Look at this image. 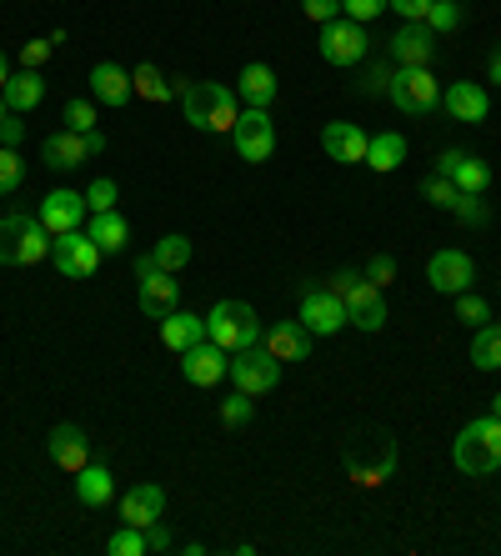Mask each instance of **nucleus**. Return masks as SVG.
Here are the masks:
<instances>
[{"label": "nucleus", "instance_id": "obj_25", "mask_svg": "<svg viewBox=\"0 0 501 556\" xmlns=\"http://www.w3.org/2000/svg\"><path fill=\"white\" fill-rule=\"evenodd\" d=\"M211 331H206V316H196V311H181L176 306L171 316H160V341L171 351H185V346H196V341H206Z\"/></svg>", "mask_w": 501, "mask_h": 556}, {"label": "nucleus", "instance_id": "obj_55", "mask_svg": "<svg viewBox=\"0 0 501 556\" xmlns=\"http://www.w3.org/2000/svg\"><path fill=\"white\" fill-rule=\"evenodd\" d=\"M5 80H11V61H5V51H0V91H5Z\"/></svg>", "mask_w": 501, "mask_h": 556}, {"label": "nucleus", "instance_id": "obj_31", "mask_svg": "<svg viewBox=\"0 0 501 556\" xmlns=\"http://www.w3.org/2000/svg\"><path fill=\"white\" fill-rule=\"evenodd\" d=\"M472 366H476V371H501V326L497 321L476 326V337H472Z\"/></svg>", "mask_w": 501, "mask_h": 556}, {"label": "nucleus", "instance_id": "obj_56", "mask_svg": "<svg viewBox=\"0 0 501 556\" xmlns=\"http://www.w3.org/2000/svg\"><path fill=\"white\" fill-rule=\"evenodd\" d=\"M5 116H11V105H5V96H0V121H5Z\"/></svg>", "mask_w": 501, "mask_h": 556}, {"label": "nucleus", "instance_id": "obj_28", "mask_svg": "<svg viewBox=\"0 0 501 556\" xmlns=\"http://www.w3.org/2000/svg\"><path fill=\"white\" fill-rule=\"evenodd\" d=\"M5 105H11L15 116H26V111H36L40 105V96H46V80H40V71H26V65H21V71H11V80H5Z\"/></svg>", "mask_w": 501, "mask_h": 556}, {"label": "nucleus", "instance_id": "obj_51", "mask_svg": "<svg viewBox=\"0 0 501 556\" xmlns=\"http://www.w3.org/2000/svg\"><path fill=\"white\" fill-rule=\"evenodd\" d=\"M11 116H15V111H11ZM11 116L0 121V141H5V146H21V136H26V126H21V121H11Z\"/></svg>", "mask_w": 501, "mask_h": 556}, {"label": "nucleus", "instance_id": "obj_53", "mask_svg": "<svg viewBox=\"0 0 501 556\" xmlns=\"http://www.w3.org/2000/svg\"><path fill=\"white\" fill-rule=\"evenodd\" d=\"M462 155L466 151H441V155H436V176H447V181H451V170H457V161H462Z\"/></svg>", "mask_w": 501, "mask_h": 556}, {"label": "nucleus", "instance_id": "obj_29", "mask_svg": "<svg viewBox=\"0 0 501 556\" xmlns=\"http://www.w3.org/2000/svg\"><path fill=\"white\" fill-rule=\"evenodd\" d=\"M91 241L106 251V256H116V251H126V241H131V226H126L120 211H101V216H91Z\"/></svg>", "mask_w": 501, "mask_h": 556}, {"label": "nucleus", "instance_id": "obj_27", "mask_svg": "<svg viewBox=\"0 0 501 556\" xmlns=\"http://www.w3.org/2000/svg\"><path fill=\"white\" fill-rule=\"evenodd\" d=\"M236 80H241V86H236L241 101H246V105H261V111L277 101V91H281V86H277V71H271V65H261V61H251Z\"/></svg>", "mask_w": 501, "mask_h": 556}, {"label": "nucleus", "instance_id": "obj_3", "mask_svg": "<svg viewBox=\"0 0 501 556\" xmlns=\"http://www.w3.org/2000/svg\"><path fill=\"white\" fill-rule=\"evenodd\" d=\"M181 111L196 130H226V136H231V126H236V116H241L236 91H226L216 80H191V86H181Z\"/></svg>", "mask_w": 501, "mask_h": 556}, {"label": "nucleus", "instance_id": "obj_8", "mask_svg": "<svg viewBox=\"0 0 501 556\" xmlns=\"http://www.w3.org/2000/svg\"><path fill=\"white\" fill-rule=\"evenodd\" d=\"M231 146H236V155L251 161V166L271 161V151H277V126H271V116H266L261 105H246V111L236 116V126H231Z\"/></svg>", "mask_w": 501, "mask_h": 556}, {"label": "nucleus", "instance_id": "obj_50", "mask_svg": "<svg viewBox=\"0 0 501 556\" xmlns=\"http://www.w3.org/2000/svg\"><path fill=\"white\" fill-rule=\"evenodd\" d=\"M160 552H171V531L160 527V521H151L145 527V556H160Z\"/></svg>", "mask_w": 501, "mask_h": 556}, {"label": "nucleus", "instance_id": "obj_10", "mask_svg": "<svg viewBox=\"0 0 501 556\" xmlns=\"http://www.w3.org/2000/svg\"><path fill=\"white\" fill-rule=\"evenodd\" d=\"M101 256H106V251L91 241V231H66V236H55V241H51V266L61 276H70V281H86V276H95Z\"/></svg>", "mask_w": 501, "mask_h": 556}, {"label": "nucleus", "instance_id": "obj_14", "mask_svg": "<svg viewBox=\"0 0 501 556\" xmlns=\"http://www.w3.org/2000/svg\"><path fill=\"white\" fill-rule=\"evenodd\" d=\"M426 281H432V291H441V296H462V291H472L476 281V261L466 256V251H436L432 261H426Z\"/></svg>", "mask_w": 501, "mask_h": 556}, {"label": "nucleus", "instance_id": "obj_42", "mask_svg": "<svg viewBox=\"0 0 501 556\" xmlns=\"http://www.w3.org/2000/svg\"><path fill=\"white\" fill-rule=\"evenodd\" d=\"M106 552L111 556H145V531L141 527H120L106 542Z\"/></svg>", "mask_w": 501, "mask_h": 556}, {"label": "nucleus", "instance_id": "obj_9", "mask_svg": "<svg viewBox=\"0 0 501 556\" xmlns=\"http://www.w3.org/2000/svg\"><path fill=\"white\" fill-rule=\"evenodd\" d=\"M101 151H106V136H101V130H86V136H80V130H51V136L40 141L46 166H55V170H76Z\"/></svg>", "mask_w": 501, "mask_h": 556}, {"label": "nucleus", "instance_id": "obj_38", "mask_svg": "<svg viewBox=\"0 0 501 556\" xmlns=\"http://www.w3.org/2000/svg\"><path fill=\"white\" fill-rule=\"evenodd\" d=\"M21 181H26V161L15 155V146H0V195H11Z\"/></svg>", "mask_w": 501, "mask_h": 556}, {"label": "nucleus", "instance_id": "obj_54", "mask_svg": "<svg viewBox=\"0 0 501 556\" xmlns=\"http://www.w3.org/2000/svg\"><path fill=\"white\" fill-rule=\"evenodd\" d=\"M487 65H491V86H501V51H491Z\"/></svg>", "mask_w": 501, "mask_h": 556}, {"label": "nucleus", "instance_id": "obj_21", "mask_svg": "<svg viewBox=\"0 0 501 556\" xmlns=\"http://www.w3.org/2000/svg\"><path fill=\"white\" fill-rule=\"evenodd\" d=\"M451 121H466V126H481L491 116V96L476 86V80H451V91L441 96Z\"/></svg>", "mask_w": 501, "mask_h": 556}, {"label": "nucleus", "instance_id": "obj_13", "mask_svg": "<svg viewBox=\"0 0 501 556\" xmlns=\"http://www.w3.org/2000/svg\"><path fill=\"white\" fill-rule=\"evenodd\" d=\"M226 371H231V351H221L211 337L196 341V346H185L181 351V376L191 381V387H221Z\"/></svg>", "mask_w": 501, "mask_h": 556}, {"label": "nucleus", "instance_id": "obj_12", "mask_svg": "<svg viewBox=\"0 0 501 556\" xmlns=\"http://www.w3.org/2000/svg\"><path fill=\"white\" fill-rule=\"evenodd\" d=\"M226 376H231L236 391H246V396H266V391H277V381H281V362L266 346H251V351L231 356V371Z\"/></svg>", "mask_w": 501, "mask_h": 556}, {"label": "nucleus", "instance_id": "obj_5", "mask_svg": "<svg viewBox=\"0 0 501 556\" xmlns=\"http://www.w3.org/2000/svg\"><path fill=\"white\" fill-rule=\"evenodd\" d=\"M206 331H211V341L221 351H251V346H261V337H266V326H261V316L246 306V301H216L211 306V316H206Z\"/></svg>", "mask_w": 501, "mask_h": 556}, {"label": "nucleus", "instance_id": "obj_48", "mask_svg": "<svg viewBox=\"0 0 501 556\" xmlns=\"http://www.w3.org/2000/svg\"><path fill=\"white\" fill-rule=\"evenodd\" d=\"M342 11L351 15V21H361V26H371V21L386 11V0H342Z\"/></svg>", "mask_w": 501, "mask_h": 556}, {"label": "nucleus", "instance_id": "obj_52", "mask_svg": "<svg viewBox=\"0 0 501 556\" xmlns=\"http://www.w3.org/2000/svg\"><path fill=\"white\" fill-rule=\"evenodd\" d=\"M361 281V271H336V276H331V291H336V296H346V291H351V286H357Z\"/></svg>", "mask_w": 501, "mask_h": 556}, {"label": "nucleus", "instance_id": "obj_22", "mask_svg": "<svg viewBox=\"0 0 501 556\" xmlns=\"http://www.w3.org/2000/svg\"><path fill=\"white\" fill-rule=\"evenodd\" d=\"M436 55V36L426 21H407V26L391 36V61L396 65H432Z\"/></svg>", "mask_w": 501, "mask_h": 556}, {"label": "nucleus", "instance_id": "obj_24", "mask_svg": "<svg viewBox=\"0 0 501 556\" xmlns=\"http://www.w3.org/2000/svg\"><path fill=\"white\" fill-rule=\"evenodd\" d=\"M91 96L101 105H111V111H120V105L131 101V71H120V65H111V61H101L91 71Z\"/></svg>", "mask_w": 501, "mask_h": 556}, {"label": "nucleus", "instance_id": "obj_36", "mask_svg": "<svg viewBox=\"0 0 501 556\" xmlns=\"http://www.w3.org/2000/svg\"><path fill=\"white\" fill-rule=\"evenodd\" d=\"M457 195H462V191H457V181H447V176H436V170L422 181V201H432L436 211H451V206H457Z\"/></svg>", "mask_w": 501, "mask_h": 556}, {"label": "nucleus", "instance_id": "obj_45", "mask_svg": "<svg viewBox=\"0 0 501 556\" xmlns=\"http://www.w3.org/2000/svg\"><path fill=\"white\" fill-rule=\"evenodd\" d=\"M361 276H367L371 286H391V281H396V256H386V251H376V256H371V266H367V271H361Z\"/></svg>", "mask_w": 501, "mask_h": 556}, {"label": "nucleus", "instance_id": "obj_26", "mask_svg": "<svg viewBox=\"0 0 501 556\" xmlns=\"http://www.w3.org/2000/svg\"><path fill=\"white\" fill-rule=\"evenodd\" d=\"M111 496H116V477H111V466L106 462H86L76 471V502L80 506H106Z\"/></svg>", "mask_w": 501, "mask_h": 556}, {"label": "nucleus", "instance_id": "obj_49", "mask_svg": "<svg viewBox=\"0 0 501 556\" xmlns=\"http://www.w3.org/2000/svg\"><path fill=\"white\" fill-rule=\"evenodd\" d=\"M386 11H396L401 21H426V11H432V0H386Z\"/></svg>", "mask_w": 501, "mask_h": 556}, {"label": "nucleus", "instance_id": "obj_2", "mask_svg": "<svg viewBox=\"0 0 501 556\" xmlns=\"http://www.w3.org/2000/svg\"><path fill=\"white\" fill-rule=\"evenodd\" d=\"M451 466L462 477H491L501 471V416H481L451 441Z\"/></svg>", "mask_w": 501, "mask_h": 556}, {"label": "nucleus", "instance_id": "obj_46", "mask_svg": "<svg viewBox=\"0 0 501 556\" xmlns=\"http://www.w3.org/2000/svg\"><path fill=\"white\" fill-rule=\"evenodd\" d=\"M51 51H55L51 36H46V40H26V46H21V65H26V71H40V65L51 61Z\"/></svg>", "mask_w": 501, "mask_h": 556}, {"label": "nucleus", "instance_id": "obj_23", "mask_svg": "<svg viewBox=\"0 0 501 556\" xmlns=\"http://www.w3.org/2000/svg\"><path fill=\"white\" fill-rule=\"evenodd\" d=\"M261 346L271 351L277 362H306V356H311V331H306L301 321H277V326H266Z\"/></svg>", "mask_w": 501, "mask_h": 556}, {"label": "nucleus", "instance_id": "obj_40", "mask_svg": "<svg viewBox=\"0 0 501 556\" xmlns=\"http://www.w3.org/2000/svg\"><path fill=\"white\" fill-rule=\"evenodd\" d=\"M116 201H120V186L111 181V176L91 181V191H86V206H91V216H101V211H116Z\"/></svg>", "mask_w": 501, "mask_h": 556}, {"label": "nucleus", "instance_id": "obj_11", "mask_svg": "<svg viewBox=\"0 0 501 556\" xmlns=\"http://www.w3.org/2000/svg\"><path fill=\"white\" fill-rule=\"evenodd\" d=\"M371 51V36L361 21H351V15H336V21H326L321 26V55H326L331 65H361Z\"/></svg>", "mask_w": 501, "mask_h": 556}, {"label": "nucleus", "instance_id": "obj_47", "mask_svg": "<svg viewBox=\"0 0 501 556\" xmlns=\"http://www.w3.org/2000/svg\"><path fill=\"white\" fill-rule=\"evenodd\" d=\"M301 15L306 21H317V26H326V21L342 15V0H301Z\"/></svg>", "mask_w": 501, "mask_h": 556}, {"label": "nucleus", "instance_id": "obj_43", "mask_svg": "<svg viewBox=\"0 0 501 556\" xmlns=\"http://www.w3.org/2000/svg\"><path fill=\"white\" fill-rule=\"evenodd\" d=\"M357 91L361 96H386V91H391V65H376V61H371L367 71L357 76Z\"/></svg>", "mask_w": 501, "mask_h": 556}, {"label": "nucleus", "instance_id": "obj_57", "mask_svg": "<svg viewBox=\"0 0 501 556\" xmlns=\"http://www.w3.org/2000/svg\"><path fill=\"white\" fill-rule=\"evenodd\" d=\"M491 416H501V391H497V402H491Z\"/></svg>", "mask_w": 501, "mask_h": 556}, {"label": "nucleus", "instance_id": "obj_6", "mask_svg": "<svg viewBox=\"0 0 501 556\" xmlns=\"http://www.w3.org/2000/svg\"><path fill=\"white\" fill-rule=\"evenodd\" d=\"M391 105L401 116H432L441 105V80L432 76V65H401L391 71Z\"/></svg>", "mask_w": 501, "mask_h": 556}, {"label": "nucleus", "instance_id": "obj_15", "mask_svg": "<svg viewBox=\"0 0 501 556\" xmlns=\"http://www.w3.org/2000/svg\"><path fill=\"white\" fill-rule=\"evenodd\" d=\"M86 216H91L86 191H51L46 201H40V226H46L51 236L80 231V226H86Z\"/></svg>", "mask_w": 501, "mask_h": 556}, {"label": "nucleus", "instance_id": "obj_17", "mask_svg": "<svg viewBox=\"0 0 501 556\" xmlns=\"http://www.w3.org/2000/svg\"><path fill=\"white\" fill-rule=\"evenodd\" d=\"M346 326H357V331H382L386 326V301H382V286H371L361 276L351 291H346Z\"/></svg>", "mask_w": 501, "mask_h": 556}, {"label": "nucleus", "instance_id": "obj_18", "mask_svg": "<svg viewBox=\"0 0 501 556\" xmlns=\"http://www.w3.org/2000/svg\"><path fill=\"white\" fill-rule=\"evenodd\" d=\"M46 452H51V466L55 471H70L76 477L80 466L91 462V437L80 427H70V421H61V427H51V441H46Z\"/></svg>", "mask_w": 501, "mask_h": 556}, {"label": "nucleus", "instance_id": "obj_16", "mask_svg": "<svg viewBox=\"0 0 501 556\" xmlns=\"http://www.w3.org/2000/svg\"><path fill=\"white\" fill-rule=\"evenodd\" d=\"M367 146H371V136L357 121H331V126L321 130V151H326L336 166H367Z\"/></svg>", "mask_w": 501, "mask_h": 556}, {"label": "nucleus", "instance_id": "obj_1", "mask_svg": "<svg viewBox=\"0 0 501 556\" xmlns=\"http://www.w3.org/2000/svg\"><path fill=\"white\" fill-rule=\"evenodd\" d=\"M342 466L357 486H382L396 471V437L386 427H357L342 441Z\"/></svg>", "mask_w": 501, "mask_h": 556}, {"label": "nucleus", "instance_id": "obj_34", "mask_svg": "<svg viewBox=\"0 0 501 556\" xmlns=\"http://www.w3.org/2000/svg\"><path fill=\"white\" fill-rule=\"evenodd\" d=\"M131 91L141 96V101H171V80L160 76L156 65H136V71H131Z\"/></svg>", "mask_w": 501, "mask_h": 556}, {"label": "nucleus", "instance_id": "obj_37", "mask_svg": "<svg viewBox=\"0 0 501 556\" xmlns=\"http://www.w3.org/2000/svg\"><path fill=\"white\" fill-rule=\"evenodd\" d=\"M426 26H432V36H447V30H457V26H462V5H457V0H432Z\"/></svg>", "mask_w": 501, "mask_h": 556}, {"label": "nucleus", "instance_id": "obj_32", "mask_svg": "<svg viewBox=\"0 0 501 556\" xmlns=\"http://www.w3.org/2000/svg\"><path fill=\"white\" fill-rule=\"evenodd\" d=\"M151 256H156V266L160 271H181L185 261H191V236H181V231H171V236H160L156 241V251H151Z\"/></svg>", "mask_w": 501, "mask_h": 556}, {"label": "nucleus", "instance_id": "obj_39", "mask_svg": "<svg viewBox=\"0 0 501 556\" xmlns=\"http://www.w3.org/2000/svg\"><path fill=\"white\" fill-rule=\"evenodd\" d=\"M457 321L487 326V321H491V301H481L476 291H462V296H457Z\"/></svg>", "mask_w": 501, "mask_h": 556}, {"label": "nucleus", "instance_id": "obj_33", "mask_svg": "<svg viewBox=\"0 0 501 556\" xmlns=\"http://www.w3.org/2000/svg\"><path fill=\"white\" fill-rule=\"evenodd\" d=\"M451 181H457V191H462V195H481L491 186V170L481 166L476 155H462V161H457V170H451Z\"/></svg>", "mask_w": 501, "mask_h": 556}, {"label": "nucleus", "instance_id": "obj_19", "mask_svg": "<svg viewBox=\"0 0 501 556\" xmlns=\"http://www.w3.org/2000/svg\"><path fill=\"white\" fill-rule=\"evenodd\" d=\"M136 301H141V311L151 316V321H160V316H171L176 311V301H181V286H176V276L171 271H145V276H136Z\"/></svg>", "mask_w": 501, "mask_h": 556}, {"label": "nucleus", "instance_id": "obj_35", "mask_svg": "<svg viewBox=\"0 0 501 556\" xmlns=\"http://www.w3.org/2000/svg\"><path fill=\"white\" fill-rule=\"evenodd\" d=\"M251 416H256V396H246V391H236V396H226V402H221V421L231 431L251 427Z\"/></svg>", "mask_w": 501, "mask_h": 556}, {"label": "nucleus", "instance_id": "obj_41", "mask_svg": "<svg viewBox=\"0 0 501 556\" xmlns=\"http://www.w3.org/2000/svg\"><path fill=\"white\" fill-rule=\"evenodd\" d=\"M61 116H66V130H80V136H86V130H95V105L86 101V96H70Z\"/></svg>", "mask_w": 501, "mask_h": 556}, {"label": "nucleus", "instance_id": "obj_20", "mask_svg": "<svg viewBox=\"0 0 501 556\" xmlns=\"http://www.w3.org/2000/svg\"><path fill=\"white\" fill-rule=\"evenodd\" d=\"M160 511H166V486H156V481H141V486H131V492L120 496V521L126 527H151V521H160Z\"/></svg>", "mask_w": 501, "mask_h": 556}, {"label": "nucleus", "instance_id": "obj_44", "mask_svg": "<svg viewBox=\"0 0 501 556\" xmlns=\"http://www.w3.org/2000/svg\"><path fill=\"white\" fill-rule=\"evenodd\" d=\"M451 216H462L466 226H487L491 211H487V201H481V195H457V206H451Z\"/></svg>", "mask_w": 501, "mask_h": 556}, {"label": "nucleus", "instance_id": "obj_30", "mask_svg": "<svg viewBox=\"0 0 501 556\" xmlns=\"http://www.w3.org/2000/svg\"><path fill=\"white\" fill-rule=\"evenodd\" d=\"M407 161V136H396V130H382V136H371V146H367V166L371 170H396Z\"/></svg>", "mask_w": 501, "mask_h": 556}, {"label": "nucleus", "instance_id": "obj_4", "mask_svg": "<svg viewBox=\"0 0 501 556\" xmlns=\"http://www.w3.org/2000/svg\"><path fill=\"white\" fill-rule=\"evenodd\" d=\"M51 256V231L40 226V216H0V266H36Z\"/></svg>", "mask_w": 501, "mask_h": 556}, {"label": "nucleus", "instance_id": "obj_7", "mask_svg": "<svg viewBox=\"0 0 501 556\" xmlns=\"http://www.w3.org/2000/svg\"><path fill=\"white\" fill-rule=\"evenodd\" d=\"M296 321L311 331V337H336L346 326V301L321 281H306L301 286V301H296Z\"/></svg>", "mask_w": 501, "mask_h": 556}]
</instances>
